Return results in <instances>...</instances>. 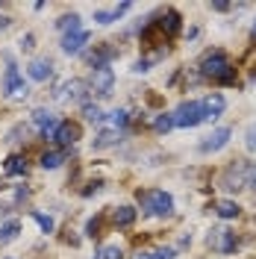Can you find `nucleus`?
<instances>
[{"instance_id":"1","label":"nucleus","mask_w":256,"mask_h":259,"mask_svg":"<svg viewBox=\"0 0 256 259\" xmlns=\"http://www.w3.org/2000/svg\"><path fill=\"white\" fill-rule=\"evenodd\" d=\"M200 77H212L221 85H233L236 82V68H233L224 50H209L203 56V62H200Z\"/></svg>"},{"instance_id":"2","label":"nucleus","mask_w":256,"mask_h":259,"mask_svg":"<svg viewBox=\"0 0 256 259\" xmlns=\"http://www.w3.org/2000/svg\"><path fill=\"white\" fill-rule=\"evenodd\" d=\"M139 200H142V209L147 215H156V218H168L174 212V197L162 189H150V192H139Z\"/></svg>"},{"instance_id":"3","label":"nucleus","mask_w":256,"mask_h":259,"mask_svg":"<svg viewBox=\"0 0 256 259\" xmlns=\"http://www.w3.org/2000/svg\"><path fill=\"white\" fill-rule=\"evenodd\" d=\"M0 92H3V97H9V100H24V97L30 95V85L24 82V77L18 74L15 65H9V68H6L3 82H0Z\"/></svg>"},{"instance_id":"4","label":"nucleus","mask_w":256,"mask_h":259,"mask_svg":"<svg viewBox=\"0 0 256 259\" xmlns=\"http://www.w3.org/2000/svg\"><path fill=\"white\" fill-rule=\"evenodd\" d=\"M221 189L224 192H241L247 189V162H230L221 174Z\"/></svg>"},{"instance_id":"5","label":"nucleus","mask_w":256,"mask_h":259,"mask_svg":"<svg viewBox=\"0 0 256 259\" xmlns=\"http://www.w3.org/2000/svg\"><path fill=\"white\" fill-rule=\"evenodd\" d=\"M171 118H174V127H197L203 121V106H200V100H186L177 106Z\"/></svg>"},{"instance_id":"6","label":"nucleus","mask_w":256,"mask_h":259,"mask_svg":"<svg viewBox=\"0 0 256 259\" xmlns=\"http://www.w3.org/2000/svg\"><path fill=\"white\" fill-rule=\"evenodd\" d=\"M89 89H92V95H97V97H109V95H112V89H115V71L109 68V65L95 68Z\"/></svg>"},{"instance_id":"7","label":"nucleus","mask_w":256,"mask_h":259,"mask_svg":"<svg viewBox=\"0 0 256 259\" xmlns=\"http://www.w3.org/2000/svg\"><path fill=\"white\" fill-rule=\"evenodd\" d=\"M206 242L215 247V250H221V253H233L236 247H239V239H236V233H230L227 227H215V230H209Z\"/></svg>"},{"instance_id":"8","label":"nucleus","mask_w":256,"mask_h":259,"mask_svg":"<svg viewBox=\"0 0 256 259\" xmlns=\"http://www.w3.org/2000/svg\"><path fill=\"white\" fill-rule=\"evenodd\" d=\"M230 136H233V130H230V127H218V130H212L206 139L200 142V153H215V150L227 147Z\"/></svg>"},{"instance_id":"9","label":"nucleus","mask_w":256,"mask_h":259,"mask_svg":"<svg viewBox=\"0 0 256 259\" xmlns=\"http://www.w3.org/2000/svg\"><path fill=\"white\" fill-rule=\"evenodd\" d=\"M200 106H203V121H218L221 112L227 109V100L224 95H209L200 100Z\"/></svg>"},{"instance_id":"10","label":"nucleus","mask_w":256,"mask_h":259,"mask_svg":"<svg viewBox=\"0 0 256 259\" xmlns=\"http://www.w3.org/2000/svg\"><path fill=\"white\" fill-rule=\"evenodd\" d=\"M86 95H89V82L86 80H68V82H62L59 92H56L59 100H65V97H71V100H86Z\"/></svg>"},{"instance_id":"11","label":"nucleus","mask_w":256,"mask_h":259,"mask_svg":"<svg viewBox=\"0 0 256 259\" xmlns=\"http://www.w3.org/2000/svg\"><path fill=\"white\" fill-rule=\"evenodd\" d=\"M77 139H80V127H77L74 121H59V127H56V133H53V142L68 147V145H74Z\"/></svg>"},{"instance_id":"12","label":"nucleus","mask_w":256,"mask_h":259,"mask_svg":"<svg viewBox=\"0 0 256 259\" xmlns=\"http://www.w3.org/2000/svg\"><path fill=\"white\" fill-rule=\"evenodd\" d=\"M156 27H159L162 35H177V32H180V27H183V18H180V12H177V9H168V12L156 21Z\"/></svg>"},{"instance_id":"13","label":"nucleus","mask_w":256,"mask_h":259,"mask_svg":"<svg viewBox=\"0 0 256 259\" xmlns=\"http://www.w3.org/2000/svg\"><path fill=\"white\" fill-rule=\"evenodd\" d=\"M86 45H89V30L68 32V35L62 38V50H65V53H80Z\"/></svg>"},{"instance_id":"14","label":"nucleus","mask_w":256,"mask_h":259,"mask_svg":"<svg viewBox=\"0 0 256 259\" xmlns=\"http://www.w3.org/2000/svg\"><path fill=\"white\" fill-rule=\"evenodd\" d=\"M27 74H30V80L45 82V80H50V74H53V62H50V59H32L30 68H27Z\"/></svg>"},{"instance_id":"15","label":"nucleus","mask_w":256,"mask_h":259,"mask_svg":"<svg viewBox=\"0 0 256 259\" xmlns=\"http://www.w3.org/2000/svg\"><path fill=\"white\" fill-rule=\"evenodd\" d=\"M118 56V50L112 48V45H100V48H95V53H89V62H92V68H103V65H109Z\"/></svg>"},{"instance_id":"16","label":"nucleus","mask_w":256,"mask_h":259,"mask_svg":"<svg viewBox=\"0 0 256 259\" xmlns=\"http://www.w3.org/2000/svg\"><path fill=\"white\" fill-rule=\"evenodd\" d=\"M127 9H130V3H118L115 9H97V12H95V21H97V24H103V27H109V24H115V21L124 15Z\"/></svg>"},{"instance_id":"17","label":"nucleus","mask_w":256,"mask_h":259,"mask_svg":"<svg viewBox=\"0 0 256 259\" xmlns=\"http://www.w3.org/2000/svg\"><path fill=\"white\" fill-rule=\"evenodd\" d=\"M65 159H68V150H45L38 162H41V168H45V171H53V168H59Z\"/></svg>"},{"instance_id":"18","label":"nucleus","mask_w":256,"mask_h":259,"mask_svg":"<svg viewBox=\"0 0 256 259\" xmlns=\"http://www.w3.org/2000/svg\"><path fill=\"white\" fill-rule=\"evenodd\" d=\"M18 233H21V221H18V218H9V221H3V224H0V244L15 242Z\"/></svg>"},{"instance_id":"19","label":"nucleus","mask_w":256,"mask_h":259,"mask_svg":"<svg viewBox=\"0 0 256 259\" xmlns=\"http://www.w3.org/2000/svg\"><path fill=\"white\" fill-rule=\"evenodd\" d=\"M118 142H121V130H103L95 142H92V147H95V150H103V147H112V145H118Z\"/></svg>"},{"instance_id":"20","label":"nucleus","mask_w":256,"mask_h":259,"mask_svg":"<svg viewBox=\"0 0 256 259\" xmlns=\"http://www.w3.org/2000/svg\"><path fill=\"white\" fill-rule=\"evenodd\" d=\"M215 212H218V218H224V221H233V218H239V203L236 200H218L215 203Z\"/></svg>"},{"instance_id":"21","label":"nucleus","mask_w":256,"mask_h":259,"mask_svg":"<svg viewBox=\"0 0 256 259\" xmlns=\"http://www.w3.org/2000/svg\"><path fill=\"white\" fill-rule=\"evenodd\" d=\"M136 221V209L133 206H118V209H112V224L115 227H130Z\"/></svg>"},{"instance_id":"22","label":"nucleus","mask_w":256,"mask_h":259,"mask_svg":"<svg viewBox=\"0 0 256 259\" xmlns=\"http://www.w3.org/2000/svg\"><path fill=\"white\" fill-rule=\"evenodd\" d=\"M177 247H156V250H139L133 259H174Z\"/></svg>"},{"instance_id":"23","label":"nucleus","mask_w":256,"mask_h":259,"mask_svg":"<svg viewBox=\"0 0 256 259\" xmlns=\"http://www.w3.org/2000/svg\"><path fill=\"white\" fill-rule=\"evenodd\" d=\"M3 168H6V174H9V177L27 174V159H24V156H18V153H12V156L6 159V165H3Z\"/></svg>"},{"instance_id":"24","label":"nucleus","mask_w":256,"mask_h":259,"mask_svg":"<svg viewBox=\"0 0 256 259\" xmlns=\"http://www.w3.org/2000/svg\"><path fill=\"white\" fill-rule=\"evenodd\" d=\"M56 27H59V30H65V35H68V32L82 30V27H80V15H74V12H71V15H62L59 21H56Z\"/></svg>"},{"instance_id":"25","label":"nucleus","mask_w":256,"mask_h":259,"mask_svg":"<svg viewBox=\"0 0 256 259\" xmlns=\"http://www.w3.org/2000/svg\"><path fill=\"white\" fill-rule=\"evenodd\" d=\"M171 127H174V118H171L168 112H162V115H156V118H153V130H156L159 136L171 133Z\"/></svg>"},{"instance_id":"26","label":"nucleus","mask_w":256,"mask_h":259,"mask_svg":"<svg viewBox=\"0 0 256 259\" xmlns=\"http://www.w3.org/2000/svg\"><path fill=\"white\" fill-rule=\"evenodd\" d=\"M82 115H86L89 121H95V124H103V121H106V115H103V109H100L97 103H86V106H82Z\"/></svg>"},{"instance_id":"27","label":"nucleus","mask_w":256,"mask_h":259,"mask_svg":"<svg viewBox=\"0 0 256 259\" xmlns=\"http://www.w3.org/2000/svg\"><path fill=\"white\" fill-rule=\"evenodd\" d=\"M30 218L41 227V233H53V227H56L53 224V218H50V215H41V212H30Z\"/></svg>"},{"instance_id":"28","label":"nucleus","mask_w":256,"mask_h":259,"mask_svg":"<svg viewBox=\"0 0 256 259\" xmlns=\"http://www.w3.org/2000/svg\"><path fill=\"white\" fill-rule=\"evenodd\" d=\"M127 121H130V112H127V109H115L112 118H109L112 130H124V127H127Z\"/></svg>"},{"instance_id":"29","label":"nucleus","mask_w":256,"mask_h":259,"mask_svg":"<svg viewBox=\"0 0 256 259\" xmlns=\"http://www.w3.org/2000/svg\"><path fill=\"white\" fill-rule=\"evenodd\" d=\"M244 145H247V150H250V153H256V124H250V127H247V133H244Z\"/></svg>"},{"instance_id":"30","label":"nucleus","mask_w":256,"mask_h":259,"mask_svg":"<svg viewBox=\"0 0 256 259\" xmlns=\"http://www.w3.org/2000/svg\"><path fill=\"white\" fill-rule=\"evenodd\" d=\"M100 259H124V253H121V247H118V244H109V247H103Z\"/></svg>"},{"instance_id":"31","label":"nucleus","mask_w":256,"mask_h":259,"mask_svg":"<svg viewBox=\"0 0 256 259\" xmlns=\"http://www.w3.org/2000/svg\"><path fill=\"white\" fill-rule=\"evenodd\" d=\"M86 236H89V239H97V236H100V218H92V221L86 224Z\"/></svg>"},{"instance_id":"32","label":"nucleus","mask_w":256,"mask_h":259,"mask_svg":"<svg viewBox=\"0 0 256 259\" xmlns=\"http://www.w3.org/2000/svg\"><path fill=\"white\" fill-rule=\"evenodd\" d=\"M247 189H253L256 192V162L247 165Z\"/></svg>"},{"instance_id":"33","label":"nucleus","mask_w":256,"mask_h":259,"mask_svg":"<svg viewBox=\"0 0 256 259\" xmlns=\"http://www.w3.org/2000/svg\"><path fill=\"white\" fill-rule=\"evenodd\" d=\"M32 48H35V35H32V32H27V35L21 38V50H32Z\"/></svg>"},{"instance_id":"34","label":"nucleus","mask_w":256,"mask_h":259,"mask_svg":"<svg viewBox=\"0 0 256 259\" xmlns=\"http://www.w3.org/2000/svg\"><path fill=\"white\" fill-rule=\"evenodd\" d=\"M100 186H103V183H100V180H97V183H89V189H82V194H86V197H89V194H92V192H97V189H100Z\"/></svg>"},{"instance_id":"35","label":"nucleus","mask_w":256,"mask_h":259,"mask_svg":"<svg viewBox=\"0 0 256 259\" xmlns=\"http://www.w3.org/2000/svg\"><path fill=\"white\" fill-rule=\"evenodd\" d=\"M212 9H215V12H230L233 6H230V3H212Z\"/></svg>"},{"instance_id":"36","label":"nucleus","mask_w":256,"mask_h":259,"mask_svg":"<svg viewBox=\"0 0 256 259\" xmlns=\"http://www.w3.org/2000/svg\"><path fill=\"white\" fill-rule=\"evenodd\" d=\"M30 197V189H18L15 192V200H27Z\"/></svg>"},{"instance_id":"37","label":"nucleus","mask_w":256,"mask_h":259,"mask_svg":"<svg viewBox=\"0 0 256 259\" xmlns=\"http://www.w3.org/2000/svg\"><path fill=\"white\" fill-rule=\"evenodd\" d=\"M9 24H12V18H9V15H0V30H6Z\"/></svg>"},{"instance_id":"38","label":"nucleus","mask_w":256,"mask_h":259,"mask_svg":"<svg viewBox=\"0 0 256 259\" xmlns=\"http://www.w3.org/2000/svg\"><path fill=\"white\" fill-rule=\"evenodd\" d=\"M250 41H256V24H253V30H250Z\"/></svg>"}]
</instances>
